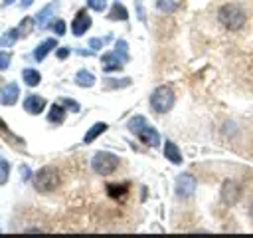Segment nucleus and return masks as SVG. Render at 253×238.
Returning <instances> with one entry per match:
<instances>
[{
  "mask_svg": "<svg viewBox=\"0 0 253 238\" xmlns=\"http://www.w3.org/2000/svg\"><path fill=\"white\" fill-rule=\"evenodd\" d=\"M22 173H24V178L28 180V178H30V171H28V167H22Z\"/></svg>",
  "mask_w": 253,
  "mask_h": 238,
  "instance_id": "32",
  "label": "nucleus"
},
{
  "mask_svg": "<svg viewBox=\"0 0 253 238\" xmlns=\"http://www.w3.org/2000/svg\"><path fill=\"white\" fill-rule=\"evenodd\" d=\"M53 10H55V2L47 4L43 10L38 12V26H40L42 30L47 28V24H49V20H51V16H53Z\"/></svg>",
  "mask_w": 253,
  "mask_h": 238,
  "instance_id": "14",
  "label": "nucleus"
},
{
  "mask_svg": "<svg viewBox=\"0 0 253 238\" xmlns=\"http://www.w3.org/2000/svg\"><path fill=\"white\" fill-rule=\"evenodd\" d=\"M87 6L93 8L95 12H103L107 6V0H87Z\"/></svg>",
  "mask_w": 253,
  "mask_h": 238,
  "instance_id": "26",
  "label": "nucleus"
},
{
  "mask_svg": "<svg viewBox=\"0 0 253 238\" xmlns=\"http://www.w3.org/2000/svg\"><path fill=\"white\" fill-rule=\"evenodd\" d=\"M130 85V77H125L123 81H105V89H115V87H125Z\"/></svg>",
  "mask_w": 253,
  "mask_h": 238,
  "instance_id": "25",
  "label": "nucleus"
},
{
  "mask_svg": "<svg viewBox=\"0 0 253 238\" xmlns=\"http://www.w3.org/2000/svg\"><path fill=\"white\" fill-rule=\"evenodd\" d=\"M10 60H12V56H10L8 52H0V71L8 69V65H10Z\"/></svg>",
  "mask_w": 253,
  "mask_h": 238,
  "instance_id": "27",
  "label": "nucleus"
},
{
  "mask_svg": "<svg viewBox=\"0 0 253 238\" xmlns=\"http://www.w3.org/2000/svg\"><path fill=\"white\" fill-rule=\"evenodd\" d=\"M164 155H166V159H168L170 163H174V165H180V163H182V153H180V149H178L172 141H166V145H164Z\"/></svg>",
  "mask_w": 253,
  "mask_h": 238,
  "instance_id": "13",
  "label": "nucleus"
},
{
  "mask_svg": "<svg viewBox=\"0 0 253 238\" xmlns=\"http://www.w3.org/2000/svg\"><path fill=\"white\" fill-rule=\"evenodd\" d=\"M18 95H20V87L16 83H6L0 89V103L2 105H14L18 101Z\"/></svg>",
  "mask_w": 253,
  "mask_h": 238,
  "instance_id": "9",
  "label": "nucleus"
},
{
  "mask_svg": "<svg viewBox=\"0 0 253 238\" xmlns=\"http://www.w3.org/2000/svg\"><path fill=\"white\" fill-rule=\"evenodd\" d=\"M194 190H196V178L188 173H182L176 178V194L180 198H188V196L194 194Z\"/></svg>",
  "mask_w": 253,
  "mask_h": 238,
  "instance_id": "7",
  "label": "nucleus"
},
{
  "mask_svg": "<svg viewBox=\"0 0 253 238\" xmlns=\"http://www.w3.org/2000/svg\"><path fill=\"white\" fill-rule=\"evenodd\" d=\"M32 2H34V0H22V6H24V8H26V6H30V4H32Z\"/></svg>",
  "mask_w": 253,
  "mask_h": 238,
  "instance_id": "33",
  "label": "nucleus"
},
{
  "mask_svg": "<svg viewBox=\"0 0 253 238\" xmlns=\"http://www.w3.org/2000/svg\"><path fill=\"white\" fill-rule=\"evenodd\" d=\"M43 107H45V99L40 95H28L24 101V109L32 115H40L43 111Z\"/></svg>",
  "mask_w": 253,
  "mask_h": 238,
  "instance_id": "11",
  "label": "nucleus"
},
{
  "mask_svg": "<svg viewBox=\"0 0 253 238\" xmlns=\"http://www.w3.org/2000/svg\"><path fill=\"white\" fill-rule=\"evenodd\" d=\"M107 131V123H103V121H99V123H95L87 133H85V137H83V143H91V141H95L101 133H105Z\"/></svg>",
  "mask_w": 253,
  "mask_h": 238,
  "instance_id": "17",
  "label": "nucleus"
},
{
  "mask_svg": "<svg viewBox=\"0 0 253 238\" xmlns=\"http://www.w3.org/2000/svg\"><path fill=\"white\" fill-rule=\"evenodd\" d=\"M8 175H10V165L4 157H0V184H6Z\"/></svg>",
  "mask_w": 253,
  "mask_h": 238,
  "instance_id": "24",
  "label": "nucleus"
},
{
  "mask_svg": "<svg viewBox=\"0 0 253 238\" xmlns=\"http://www.w3.org/2000/svg\"><path fill=\"white\" fill-rule=\"evenodd\" d=\"M107 192H109V196L111 198H123V196H126V192H128V184H121V182H111V184H107Z\"/></svg>",
  "mask_w": 253,
  "mask_h": 238,
  "instance_id": "16",
  "label": "nucleus"
},
{
  "mask_svg": "<svg viewBox=\"0 0 253 238\" xmlns=\"http://www.w3.org/2000/svg\"><path fill=\"white\" fill-rule=\"evenodd\" d=\"M91 167L97 175H111L119 167V157L113 153H107V151H99L93 155Z\"/></svg>",
  "mask_w": 253,
  "mask_h": 238,
  "instance_id": "6",
  "label": "nucleus"
},
{
  "mask_svg": "<svg viewBox=\"0 0 253 238\" xmlns=\"http://www.w3.org/2000/svg\"><path fill=\"white\" fill-rule=\"evenodd\" d=\"M67 56H69V48H59V50H57V58H59V60H65Z\"/></svg>",
  "mask_w": 253,
  "mask_h": 238,
  "instance_id": "31",
  "label": "nucleus"
},
{
  "mask_svg": "<svg viewBox=\"0 0 253 238\" xmlns=\"http://www.w3.org/2000/svg\"><path fill=\"white\" fill-rule=\"evenodd\" d=\"M107 40H109V38H93V40H89V46H91L93 50H99Z\"/></svg>",
  "mask_w": 253,
  "mask_h": 238,
  "instance_id": "30",
  "label": "nucleus"
},
{
  "mask_svg": "<svg viewBox=\"0 0 253 238\" xmlns=\"http://www.w3.org/2000/svg\"><path fill=\"white\" fill-rule=\"evenodd\" d=\"M22 77H24V83L30 85V87H36V85L40 83V79H42L40 71H38V69H32V67H26V69L22 71Z\"/></svg>",
  "mask_w": 253,
  "mask_h": 238,
  "instance_id": "18",
  "label": "nucleus"
},
{
  "mask_svg": "<svg viewBox=\"0 0 253 238\" xmlns=\"http://www.w3.org/2000/svg\"><path fill=\"white\" fill-rule=\"evenodd\" d=\"M32 30H34V20H32L30 16L22 18V22L18 24V34H20V36H28Z\"/></svg>",
  "mask_w": 253,
  "mask_h": 238,
  "instance_id": "23",
  "label": "nucleus"
},
{
  "mask_svg": "<svg viewBox=\"0 0 253 238\" xmlns=\"http://www.w3.org/2000/svg\"><path fill=\"white\" fill-rule=\"evenodd\" d=\"M89 28H91V16L87 14V10H79L77 16H75L73 22H71V32H73L75 36H83Z\"/></svg>",
  "mask_w": 253,
  "mask_h": 238,
  "instance_id": "8",
  "label": "nucleus"
},
{
  "mask_svg": "<svg viewBox=\"0 0 253 238\" xmlns=\"http://www.w3.org/2000/svg\"><path fill=\"white\" fill-rule=\"evenodd\" d=\"M57 184H59V173L53 167H43L34 177V186L40 192H49V190L57 188Z\"/></svg>",
  "mask_w": 253,
  "mask_h": 238,
  "instance_id": "4",
  "label": "nucleus"
},
{
  "mask_svg": "<svg viewBox=\"0 0 253 238\" xmlns=\"http://www.w3.org/2000/svg\"><path fill=\"white\" fill-rule=\"evenodd\" d=\"M128 61V44L125 40H119L115 50L105 54L101 58V63H103V69L105 71H115V69H121L125 63Z\"/></svg>",
  "mask_w": 253,
  "mask_h": 238,
  "instance_id": "2",
  "label": "nucleus"
},
{
  "mask_svg": "<svg viewBox=\"0 0 253 238\" xmlns=\"http://www.w3.org/2000/svg\"><path fill=\"white\" fill-rule=\"evenodd\" d=\"M75 83L81 85V87H91V85L95 83V75H93L91 71H87V69H81V71H77V75H75Z\"/></svg>",
  "mask_w": 253,
  "mask_h": 238,
  "instance_id": "19",
  "label": "nucleus"
},
{
  "mask_svg": "<svg viewBox=\"0 0 253 238\" xmlns=\"http://www.w3.org/2000/svg\"><path fill=\"white\" fill-rule=\"evenodd\" d=\"M128 129H130V131H132L144 145H148V147H156V145L160 143V135H158V131H156L154 127H150L142 115L132 117V119L128 121Z\"/></svg>",
  "mask_w": 253,
  "mask_h": 238,
  "instance_id": "1",
  "label": "nucleus"
},
{
  "mask_svg": "<svg viewBox=\"0 0 253 238\" xmlns=\"http://www.w3.org/2000/svg\"><path fill=\"white\" fill-rule=\"evenodd\" d=\"M109 18L111 20H126L128 18V12H126V8L121 2H115L113 8H111V12H109Z\"/></svg>",
  "mask_w": 253,
  "mask_h": 238,
  "instance_id": "20",
  "label": "nucleus"
},
{
  "mask_svg": "<svg viewBox=\"0 0 253 238\" xmlns=\"http://www.w3.org/2000/svg\"><path fill=\"white\" fill-rule=\"evenodd\" d=\"M55 46H57V42H55L53 38H49V40H43V42H42V44H40V46L34 50V58H36L38 61L45 60V56H47V54H49V52H51Z\"/></svg>",
  "mask_w": 253,
  "mask_h": 238,
  "instance_id": "12",
  "label": "nucleus"
},
{
  "mask_svg": "<svg viewBox=\"0 0 253 238\" xmlns=\"http://www.w3.org/2000/svg\"><path fill=\"white\" fill-rule=\"evenodd\" d=\"M61 105L67 107V109H71V111H79V103L73 101V99H61Z\"/></svg>",
  "mask_w": 253,
  "mask_h": 238,
  "instance_id": "29",
  "label": "nucleus"
},
{
  "mask_svg": "<svg viewBox=\"0 0 253 238\" xmlns=\"http://www.w3.org/2000/svg\"><path fill=\"white\" fill-rule=\"evenodd\" d=\"M53 30H55L57 36H63L65 34V22L63 20H55L53 22Z\"/></svg>",
  "mask_w": 253,
  "mask_h": 238,
  "instance_id": "28",
  "label": "nucleus"
},
{
  "mask_svg": "<svg viewBox=\"0 0 253 238\" xmlns=\"http://www.w3.org/2000/svg\"><path fill=\"white\" fill-rule=\"evenodd\" d=\"M18 38H20V34H18V28H12V30H8L4 36H0V48H8V46H14Z\"/></svg>",
  "mask_w": 253,
  "mask_h": 238,
  "instance_id": "21",
  "label": "nucleus"
},
{
  "mask_svg": "<svg viewBox=\"0 0 253 238\" xmlns=\"http://www.w3.org/2000/svg\"><path fill=\"white\" fill-rule=\"evenodd\" d=\"M249 214H251V218H253V204L249 206Z\"/></svg>",
  "mask_w": 253,
  "mask_h": 238,
  "instance_id": "34",
  "label": "nucleus"
},
{
  "mask_svg": "<svg viewBox=\"0 0 253 238\" xmlns=\"http://www.w3.org/2000/svg\"><path fill=\"white\" fill-rule=\"evenodd\" d=\"M239 198V186L233 180H225L221 186V200L225 204H235Z\"/></svg>",
  "mask_w": 253,
  "mask_h": 238,
  "instance_id": "10",
  "label": "nucleus"
},
{
  "mask_svg": "<svg viewBox=\"0 0 253 238\" xmlns=\"http://www.w3.org/2000/svg\"><path fill=\"white\" fill-rule=\"evenodd\" d=\"M156 6H158V10H162L166 14H172L180 6V0H156Z\"/></svg>",
  "mask_w": 253,
  "mask_h": 238,
  "instance_id": "22",
  "label": "nucleus"
},
{
  "mask_svg": "<svg viewBox=\"0 0 253 238\" xmlns=\"http://www.w3.org/2000/svg\"><path fill=\"white\" fill-rule=\"evenodd\" d=\"M63 119H65V109H63V105H61V103H53V105L49 107V111H47V121H49V123H63Z\"/></svg>",
  "mask_w": 253,
  "mask_h": 238,
  "instance_id": "15",
  "label": "nucleus"
},
{
  "mask_svg": "<svg viewBox=\"0 0 253 238\" xmlns=\"http://www.w3.org/2000/svg\"><path fill=\"white\" fill-rule=\"evenodd\" d=\"M14 0H4V6H8V4H12Z\"/></svg>",
  "mask_w": 253,
  "mask_h": 238,
  "instance_id": "35",
  "label": "nucleus"
},
{
  "mask_svg": "<svg viewBox=\"0 0 253 238\" xmlns=\"http://www.w3.org/2000/svg\"><path fill=\"white\" fill-rule=\"evenodd\" d=\"M150 105L156 113H166L174 105V91L168 85H160L150 95Z\"/></svg>",
  "mask_w": 253,
  "mask_h": 238,
  "instance_id": "5",
  "label": "nucleus"
},
{
  "mask_svg": "<svg viewBox=\"0 0 253 238\" xmlns=\"http://www.w3.org/2000/svg\"><path fill=\"white\" fill-rule=\"evenodd\" d=\"M217 18L231 32L233 30H239L245 24V14H243V10L237 4H225V6H221L219 12H217Z\"/></svg>",
  "mask_w": 253,
  "mask_h": 238,
  "instance_id": "3",
  "label": "nucleus"
}]
</instances>
